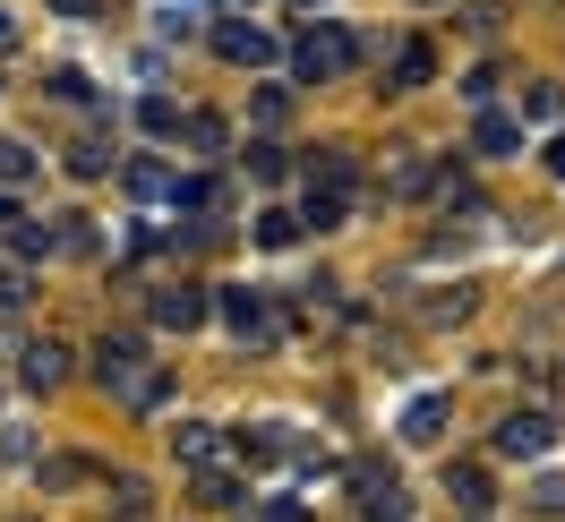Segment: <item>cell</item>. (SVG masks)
<instances>
[{"instance_id": "obj_29", "label": "cell", "mask_w": 565, "mask_h": 522, "mask_svg": "<svg viewBox=\"0 0 565 522\" xmlns=\"http://www.w3.org/2000/svg\"><path fill=\"white\" fill-rule=\"evenodd\" d=\"M548 172H557V180H565V138H557V146H548Z\"/></svg>"}, {"instance_id": "obj_16", "label": "cell", "mask_w": 565, "mask_h": 522, "mask_svg": "<svg viewBox=\"0 0 565 522\" xmlns=\"http://www.w3.org/2000/svg\"><path fill=\"white\" fill-rule=\"evenodd\" d=\"M437 428H446V394H420V403L403 412V437H412V446H428Z\"/></svg>"}, {"instance_id": "obj_2", "label": "cell", "mask_w": 565, "mask_h": 522, "mask_svg": "<svg viewBox=\"0 0 565 522\" xmlns=\"http://www.w3.org/2000/svg\"><path fill=\"white\" fill-rule=\"evenodd\" d=\"M352 488H360V514L369 522H412V497L394 480V462H352Z\"/></svg>"}, {"instance_id": "obj_10", "label": "cell", "mask_w": 565, "mask_h": 522, "mask_svg": "<svg viewBox=\"0 0 565 522\" xmlns=\"http://www.w3.org/2000/svg\"><path fill=\"white\" fill-rule=\"evenodd\" d=\"M241 446L257 454V462H282V454H300V428H291V419H257Z\"/></svg>"}, {"instance_id": "obj_19", "label": "cell", "mask_w": 565, "mask_h": 522, "mask_svg": "<svg viewBox=\"0 0 565 522\" xmlns=\"http://www.w3.org/2000/svg\"><path fill=\"white\" fill-rule=\"evenodd\" d=\"M180 129H189V146H198V155H223V146H232V129H223L214 111H189Z\"/></svg>"}, {"instance_id": "obj_31", "label": "cell", "mask_w": 565, "mask_h": 522, "mask_svg": "<svg viewBox=\"0 0 565 522\" xmlns=\"http://www.w3.org/2000/svg\"><path fill=\"white\" fill-rule=\"evenodd\" d=\"M462 522H480V514H462Z\"/></svg>"}, {"instance_id": "obj_20", "label": "cell", "mask_w": 565, "mask_h": 522, "mask_svg": "<svg viewBox=\"0 0 565 522\" xmlns=\"http://www.w3.org/2000/svg\"><path fill=\"white\" fill-rule=\"evenodd\" d=\"M291 241H300V214H282V206L257 214V248H291Z\"/></svg>"}, {"instance_id": "obj_30", "label": "cell", "mask_w": 565, "mask_h": 522, "mask_svg": "<svg viewBox=\"0 0 565 522\" xmlns=\"http://www.w3.org/2000/svg\"><path fill=\"white\" fill-rule=\"evenodd\" d=\"M61 9H70V18H86V9H95V0H61Z\"/></svg>"}, {"instance_id": "obj_27", "label": "cell", "mask_w": 565, "mask_h": 522, "mask_svg": "<svg viewBox=\"0 0 565 522\" xmlns=\"http://www.w3.org/2000/svg\"><path fill=\"white\" fill-rule=\"evenodd\" d=\"M266 522H309V514H300L291 497H275V505H266Z\"/></svg>"}, {"instance_id": "obj_7", "label": "cell", "mask_w": 565, "mask_h": 522, "mask_svg": "<svg viewBox=\"0 0 565 522\" xmlns=\"http://www.w3.org/2000/svg\"><path fill=\"white\" fill-rule=\"evenodd\" d=\"M154 326H172V334L206 326V291H198V283H172V291H154Z\"/></svg>"}, {"instance_id": "obj_26", "label": "cell", "mask_w": 565, "mask_h": 522, "mask_svg": "<svg viewBox=\"0 0 565 522\" xmlns=\"http://www.w3.org/2000/svg\"><path fill=\"white\" fill-rule=\"evenodd\" d=\"M26 300V266H0V309H18Z\"/></svg>"}, {"instance_id": "obj_4", "label": "cell", "mask_w": 565, "mask_h": 522, "mask_svg": "<svg viewBox=\"0 0 565 522\" xmlns=\"http://www.w3.org/2000/svg\"><path fill=\"white\" fill-rule=\"evenodd\" d=\"M223 326L241 343H282V317L266 309V291H223Z\"/></svg>"}, {"instance_id": "obj_23", "label": "cell", "mask_w": 565, "mask_h": 522, "mask_svg": "<svg viewBox=\"0 0 565 522\" xmlns=\"http://www.w3.org/2000/svg\"><path fill=\"white\" fill-rule=\"evenodd\" d=\"M52 95H61V104H95V86H86V70H52Z\"/></svg>"}, {"instance_id": "obj_5", "label": "cell", "mask_w": 565, "mask_h": 522, "mask_svg": "<svg viewBox=\"0 0 565 522\" xmlns=\"http://www.w3.org/2000/svg\"><path fill=\"white\" fill-rule=\"evenodd\" d=\"M214 52H223L232 70H257V61H275V35L248 26V18H223V26H214Z\"/></svg>"}, {"instance_id": "obj_22", "label": "cell", "mask_w": 565, "mask_h": 522, "mask_svg": "<svg viewBox=\"0 0 565 522\" xmlns=\"http://www.w3.org/2000/svg\"><path fill=\"white\" fill-rule=\"evenodd\" d=\"M557 111H565L557 86H523V111H514V120H557Z\"/></svg>"}, {"instance_id": "obj_17", "label": "cell", "mask_w": 565, "mask_h": 522, "mask_svg": "<svg viewBox=\"0 0 565 522\" xmlns=\"http://www.w3.org/2000/svg\"><path fill=\"white\" fill-rule=\"evenodd\" d=\"M129 198H172V172H163V163H154V155H138V163H129Z\"/></svg>"}, {"instance_id": "obj_18", "label": "cell", "mask_w": 565, "mask_h": 522, "mask_svg": "<svg viewBox=\"0 0 565 522\" xmlns=\"http://www.w3.org/2000/svg\"><path fill=\"white\" fill-rule=\"evenodd\" d=\"M70 172H77V180H104V172H111V138H77V146H70Z\"/></svg>"}, {"instance_id": "obj_14", "label": "cell", "mask_w": 565, "mask_h": 522, "mask_svg": "<svg viewBox=\"0 0 565 522\" xmlns=\"http://www.w3.org/2000/svg\"><path fill=\"white\" fill-rule=\"evenodd\" d=\"M70 377V351L52 343V334H43V343H26V385H61Z\"/></svg>"}, {"instance_id": "obj_6", "label": "cell", "mask_w": 565, "mask_h": 522, "mask_svg": "<svg viewBox=\"0 0 565 522\" xmlns=\"http://www.w3.org/2000/svg\"><path fill=\"white\" fill-rule=\"evenodd\" d=\"M138 369H146V343H138V334H104V343H95V377H104L111 394L138 377Z\"/></svg>"}, {"instance_id": "obj_13", "label": "cell", "mask_w": 565, "mask_h": 522, "mask_svg": "<svg viewBox=\"0 0 565 522\" xmlns=\"http://www.w3.org/2000/svg\"><path fill=\"white\" fill-rule=\"evenodd\" d=\"M43 172V155L26 138H0V189H26V180Z\"/></svg>"}, {"instance_id": "obj_15", "label": "cell", "mask_w": 565, "mask_h": 522, "mask_svg": "<svg viewBox=\"0 0 565 522\" xmlns=\"http://www.w3.org/2000/svg\"><path fill=\"white\" fill-rule=\"evenodd\" d=\"M163 394H172V377H163V369H154V360H146L138 377L120 385V403H129V412H154V403H163Z\"/></svg>"}, {"instance_id": "obj_8", "label": "cell", "mask_w": 565, "mask_h": 522, "mask_svg": "<svg viewBox=\"0 0 565 522\" xmlns=\"http://www.w3.org/2000/svg\"><path fill=\"white\" fill-rule=\"evenodd\" d=\"M523 146V120H505V111H480V129H471V155H489V163H505Z\"/></svg>"}, {"instance_id": "obj_21", "label": "cell", "mask_w": 565, "mask_h": 522, "mask_svg": "<svg viewBox=\"0 0 565 522\" xmlns=\"http://www.w3.org/2000/svg\"><path fill=\"white\" fill-rule=\"evenodd\" d=\"M138 120L154 129V138H172V129H180V104H172V95H146V104H138Z\"/></svg>"}, {"instance_id": "obj_11", "label": "cell", "mask_w": 565, "mask_h": 522, "mask_svg": "<svg viewBox=\"0 0 565 522\" xmlns=\"http://www.w3.org/2000/svg\"><path fill=\"white\" fill-rule=\"evenodd\" d=\"M428 77H437V52H428V43H394V95H412Z\"/></svg>"}, {"instance_id": "obj_9", "label": "cell", "mask_w": 565, "mask_h": 522, "mask_svg": "<svg viewBox=\"0 0 565 522\" xmlns=\"http://www.w3.org/2000/svg\"><path fill=\"white\" fill-rule=\"evenodd\" d=\"M172 454L189 462V471H214V454H223V437H214L206 419H180V428H172Z\"/></svg>"}, {"instance_id": "obj_24", "label": "cell", "mask_w": 565, "mask_h": 522, "mask_svg": "<svg viewBox=\"0 0 565 522\" xmlns=\"http://www.w3.org/2000/svg\"><path fill=\"white\" fill-rule=\"evenodd\" d=\"M248 172H257V180H282L291 163H282V146H248Z\"/></svg>"}, {"instance_id": "obj_12", "label": "cell", "mask_w": 565, "mask_h": 522, "mask_svg": "<svg viewBox=\"0 0 565 522\" xmlns=\"http://www.w3.org/2000/svg\"><path fill=\"white\" fill-rule=\"evenodd\" d=\"M446 497H455L462 514H489V471H480V462H455V471H446Z\"/></svg>"}, {"instance_id": "obj_3", "label": "cell", "mask_w": 565, "mask_h": 522, "mask_svg": "<svg viewBox=\"0 0 565 522\" xmlns=\"http://www.w3.org/2000/svg\"><path fill=\"white\" fill-rule=\"evenodd\" d=\"M548 437H557V419H548V412H505V419H497V454H505V462H540Z\"/></svg>"}, {"instance_id": "obj_1", "label": "cell", "mask_w": 565, "mask_h": 522, "mask_svg": "<svg viewBox=\"0 0 565 522\" xmlns=\"http://www.w3.org/2000/svg\"><path fill=\"white\" fill-rule=\"evenodd\" d=\"M352 52L360 43L343 35V26H309V35L291 43V70H300V86H334V77L352 70Z\"/></svg>"}, {"instance_id": "obj_28", "label": "cell", "mask_w": 565, "mask_h": 522, "mask_svg": "<svg viewBox=\"0 0 565 522\" xmlns=\"http://www.w3.org/2000/svg\"><path fill=\"white\" fill-rule=\"evenodd\" d=\"M9 43H18V18H9V9H0V52H9Z\"/></svg>"}, {"instance_id": "obj_25", "label": "cell", "mask_w": 565, "mask_h": 522, "mask_svg": "<svg viewBox=\"0 0 565 522\" xmlns=\"http://www.w3.org/2000/svg\"><path fill=\"white\" fill-rule=\"evenodd\" d=\"M531 505H540V514H565V480H557V471H548V480H531Z\"/></svg>"}]
</instances>
